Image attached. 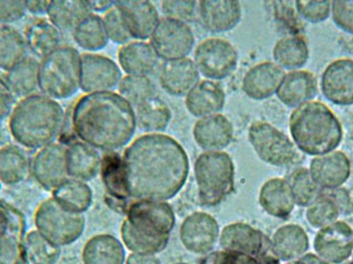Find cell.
I'll return each instance as SVG.
<instances>
[{"instance_id": "cell-1", "label": "cell", "mask_w": 353, "mask_h": 264, "mask_svg": "<svg viewBox=\"0 0 353 264\" xmlns=\"http://www.w3.org/2000/svg\"><path fill=\"white\" fill-rule=\"evenodd\" d=\"M128 192L134 201H168L186 184L189 158L183 145L163 133H147L122 155Z\"/></svg>"}, {"instance_id": "cell-2", "label": "cell", "mask_w": 353, "mask_h": 264, "mask_svg": "<svg viewBox=\"0 0 353 264\" xmlns=\"http://www.w3.org/2000/svg\"><path fill=\"white\" fill-rule=\"evenodd\" d=\"M72 126L81 141L105 153L128 145L138 128L134 108L113 91L81 97L72 109Z\"/></svg>"}, {"instance_id": "cell-3", "label": "cell", "mask_w": 353, "mask_h": 264, "mask_svg": "<svg viewBox=\"0 0 353 264\" xmlns=\"http://www.w3.org/2000/svg\"><path fill=\"white\" fill-rule=\"evenodd\" d=\"M64 125L63 108L43 93L21 99L12 109L8 121L12 139L22 147L37 151L55 143Z\"/></svg>"}, {"instance_id": "cell-4", "label": "cell", "mask_w": 353, "mask_h": 264, "mask_svg": "<svg viewBox=\"0 0 353 264\" xmlns=\"http://www.w3.org/2000/svg\"><path fill=\"white\" fill-rule=\"evenodd\" d=\"M290 132L299 151L313 157L336 151L343 141L341 122L325 103L319 101L292 111Z\"/></svg>"}, {"instance_id": "cell-5", "label": "cell", "mask_w": 353, "mask_h": 264, "mask_svg": "<svg viewBox=\"0 0 353 264\" xmlns=\"http://www.w3.org/2000/svg\"><path fill=\"white\" fill-rule=\"evenodd\" d=\"M81 54L70 45H61L39 60V89L55 101L74 97L81 82Z\"/></svg>"}, {"instance_id": "cell-6", "label": "cell", "mask_w": 353, "mask_h": 264, "mask_svg": "<svg viewBox=\"0 0 353 264\" xmlns=\"http://www.w3.org/2000/svg\"><path fill=\"white\" fill-rule=\"evenodd\" d=\"M236 167L226 152H203L194 162V178L199 201L213 207L225 201L234 191Z\"/></svg>"}, {"instance_id": "cell-7", "label": "cell", "mask_w": 353, "mask_h": 264, "mask_svg": "<svg viewBox=\"0 0 353 264\" xmlns=\"http://www.w3.org/2000/svg\"><path fill=\"white\" fill-rule=\"evenodd\" d=\"M34 225L39 234L62 248L74 244L82 236L86 220L82 214L68 211L51 197L37 207Z\"/></svg>"}, {"instance_id": "cell-8", "label": "cell", "mask_w": 353, "mask_h": 264, "mask_svg": "<svg viewBox=\"0 0 353 264\" xmlns=\"http://www.w3.org/2000/svg\"><path fill=\"white\" fill-rule=\"evenodd\" d=\"M248 139L259 159L276 167H288L300 162L301 152L292 139L271 123L253 122Z\"/></svg>"}, {"instance_id": "cell-9", "label": "cell", "mask_w": 353, "mask_h": 264, "mask_svg": "<svg viewBox=\"0 0 353 264\" xmlns=\"http://www.w3.org/2000/svg\"><path fill=\"white\" fill-rule=\"evenodd\" d=\"M219 243L223 251L247 255L261 264H278L271 248V240L261 230L242 222L228 224L220 232Z\"/></svg>"}, {"instance_id": "cell-10", "label": "cell", "mask_w": 353, "mask_h": 264, "mask_svg": "<svg viewBox=\"0 0 353 264\" xmlns=\"http://www.w3.org/2000/svg\"><path fill=\"white\" fill-rule=\"evenodd\" d=\"M236 48L223 39H208L201 41L194 51L193 62L199 74L205 80H224L232 76L238 66Z\"/></svg>"}, {"instance_id": "cell-11", "label": "cell", "mask_w": 353, "mask_h": 264, "mask_svg": "<svg viewBox=\"0 0 353 264\" xmlns=\"http://www.w3.org/2000/svg\"><path fill=\"white\" fill-rule=\"evenodd\" d=\"M194 43V33L190 26L169 18L161 19L150 39L153 50L163 61L188 57Z\"/></svg>"}, {"instance_id": "cell-12", "label": "cell", "mask_w": 353, "mask_h": 264, "mask_svg": "<svg viewBox=\"0 0 353 264\" xmlns=\"http://www.w3.org/2000/svg\"><path fill=\"white\" fill-rule=\"evenodd\" d=\"M126 221L140 232L155 236H170L176 216L167 201H134L126 207Z\"/></svg>"}, {"instance_id": "cell-13", "label": "cell", "mask_w": 353, "mask_h": 264, "mask_svg": "<svg viewBox=\"0 0 353 264\" xmlns=\"http://www.w3.org/2000/svg\"><path fill=\"white\" fill-rule=\"evenodd\" d=\"M314 254L332 264H345L353 256V228L338 220L317 230L313 240Z\"/></svg>"}, {"instance_id": "cell-14", "label": "cell", "mask_w": 353, "mask_h": 264, "mask_svg": "<svg viewBox=\"0 0 353 264\" xmlns=\"http://www.w3.org/2000/svg\"><path fill=\"white\" fill-rule=\"evenodd\" d=\"M121 80L120 66L111 58L91 53L81 56L80 89L86 94L109 92Z\"/></svg>"}, {"instance_id": "cell-15", "label": "cell", "mask_w": 353, "mask_h": 264, "mask_svg": "<svg viewBox=\"0 0 353 264\" xmlns=\"http://www.w3.org/2000/svg\"><path fill=\"white\" fill-rule=\"evenodd\" d=\"M31 174L46 190L57 188L68 179L66 147L53 143L39 149L31 161Z\"/></svg>"}, {"instance_id": "cell-16", "label": "cell", "mask_w": 353, "mask_h": 264, "mask_svg": "<svg viewBox=\"0 0 353 264\" xmlns=\"http://www.w3.org/2000/svg\"><path fill=\"white\" fill-rule=\"evenodd\" d=\"M218 222L210 214L195 212L181 224L180 240L183 246L194 254H208L219 240Z\"/></svg>"}, {"instance_id": "cell-17", "label": "cell", "mask_w": 353, "mask_h": 264, "mask_svg": "<svg viewBox=\"0 0 353 264\" xmlns=\"http://www.w3.org/2000/svg\"><path fill=\"white\" fill-rule=\"evenodd\" d=\"M321 93L330 103L339 107L353 105V59L334 60L321 74Z\"/></svg>"}, {"instance_id": "cell-18", "label": "cell", "mask_w": 353, "mask_h": 264, "mask_svg": "<svg viewBox=\"0 0 353 264\" xmlns=\"http://www.w3.org/2000/svg\"><path fill=\"white\" fill-rule=\"evenodd\" d=\"M115 8L132 41L150 39L161 19L154 4L147 0H119Z\"/></svg>"}, {"instance_id": "cell-19", "label": "cell", "mask_w": 353, "mask_h": 264, "mask_svg": "<svg viewBox=\"0 0 353 264\" xmlns=\"http://www.w3.org/2000/svg\"><path fill=\"white\" fill-rule=\"evenodd\" d=\"M309 172L321 190L335 191L350 180L352 162L344 152L336 150L313 158Z\"/></svg>"}, {"instance_id": "cell-20", "label": "cell", "mask_w": 353, "mask_h": 264, "mask_svg": "<svg viewBox=\"0 0 353 264\" xmlns=\"http://www.w3.org/2000/svg\"><path fill=\"white\" fill-rule=\"evenodd\" d=\"M242 6L236 0H201L197 2V17L210 32H228L242 20Z\"/></svg>"}, {"instance_id": "cell-21", "label": "cell", "mask_w": 353, "mask_h": 264, "mask_svg": "<svg viewBox=\"0 0 353 264\" xmlns=\"http://www.w3.org/2000/svg\"><path fill=\"white\" fill-rule=\"evenodd\" d=\"M285 74V70L275 62L256 64L249 68L243 78V92L253 101L270 99L277 93Z\"/></svg>"}, {"instance_id": "cell-22", "label": "cell", "mask_w": 353, "mask_h": 264, "mask_svg": "<svg viewBox=\"0 0 353 264\" xmlns=\"http://www.w3.org/2000/svg\"><path fill=\"white\" fill-rule=\"evenodd\" d=\"M192 134L195 143L203 151L220 152L232 143L234 130L226 116L217 114L197 120Z\"/></svg>"}, {"instance_id": "cell-23", "label": "cell", "mask_w": 353, "mask_h": 264, "mask_svg": "<svg viewBox=\"0 0 353 264\" xmlns=\"http://www.w3.org/2000/svg\"><path fill=\"white\" fill-rule=\"evenodd\" d=\"M317 93L319 82L315 74L300 70L286 72L276 95L280 103L294 110L314 101Z\"/></svg>"}, {"instance_id": "cell-24", "label": "cell", "mask_w": 353, "mask_h": 264, "mask_svg": "<svg viewBox=\"0 0 353 264\" xmlns=\"http://www.w3.org/2000/svg\"><path fill=\"white\" fill-rule=\"evenodd\" d=\"M199 81L201 74L188 57L163 62L159 72L161 88L172 97H186Z\"/></svg>"}, {"instance_id": "cell-25", "label": "cell", "mask_w": 353, "mask_h": 264, "mask_svg": "<svg viewBox=\"0 0 353 264\" xmlns=\"http://www.w3.org/2000/svg\"><path fill=\"white\" fill-rule=\"evenodd\" d=\"M225 101V91L221 84L205 79L199 81L185 97V105L193 117L201 119L220 114Z\"/></svg>"}, {"instance_id": "cell-26", "label": "cell", "mask_w": 353, "mask_h": 264, "mask_svg": "<svg viewBox=\"0 0 353 264\" xmlns=\"http://www.w3.org/2000/svg\"><path fill=\"white\" fill-rule=\"evenodd\" d=\"M271 248L279 261L290 263L299 261L309 253L310 238L302 226L286 224L274 232Z\"/></svg>"}, {"instance_id": "cell-27", "label": "cell", "mask_w": 353, "mask_h": 264, "mask_svg": "<svg viewBox=\"0 0 353 264\" xmlns=\"http://www.w3.org/2000/svg\"><path fill=\"white\" fill-rule=\"evenodd\" d=\"M259 201L268 215L278 219H288L296 205L290 183L283 178H272L263 183Z\"/></svg>"}, {"instance_id": "cell-28", "label": "cell", "mask_w": 353, "mask_h": 264, "mask_svg": "<svg viewBox=\"0 0 353 264\" xmlns=\"http://www.w3.org/2000/svg\"><path fill=\"white\" fill-rule=\"evenodd\" d=\"M66 165L68 178L87 183L101 172V156L91 145L74 141L66 147Z\"/></svg>"}, {"instance_id": "cell-29", "label": "cell", "mask_w": 353, "mask_h": 264, "mask_svg": "<svg viewBox=\"0 0 353 264\" xmlns=\"http://www.w3.org/2000/svg\"><path fill=\"white\" fill-rule=\"evenodd\" d=\"M159 56L150 43L130 41L118 52L120 68L128 76L148 77L159 63Z\"/></svg>"}, {"instance_id": "cell-30", "label": "cell", "mask_w": 353, "mask_h": 264, "mask_svg": "<svg viewBox=\"0 0 353 264\" xmlns=\"http://www.w3.org/2000/svg\"><path fill=\"white\" fill-rule=\"evenodd\" d=\"M93 14L85 0H53L48 8V20L61 33L74 32V29Z\"/></svg>"}, {"instance_id": "cell-31", "label": "cell", "mask_w": 353, "mask_h": 264, "mask_svg": "<svg viewBox=\"0 0 353 264\" xmlns=\"http://www.w3.org/2000/svg\"><path fill=\"white\" fill-rule=\"evenodd\" d=\"M103 186L110 199L117 203L130 201L128 179L122 156L117 152H109L101 157V172Z\"/></svg>"}, {"instance_id": "cell-32", "label": "cell", "mask_w": 353, "mask_h": 264, "mask_svg": "<svg viewBox=\"0 0 353 264\" xmlns=\"http://www.w3.org/2000/svg\"><path fill=\"white\" fill-rule=\"evenodd\" d=\"M84 264H123V245L111 234H99L85 244L82 252Z\"/></svg>"}, {"instance_id": "cell-33", "label": "cell", "mask_w": 353, "mask_h": 264, "mask_svg": "<svg viewBox=\"0 0 353 264\" xmlns=\"http://www.w3.org/2000/svg\"><path fill=\"white\" fill-rule=\"evenodd\" d=\"M39 60L26 56L6 72L4 81L14 97L23 99L35 94L39 89Z\"/></svg>"}, {"instance_id": "cell-34", "label": "cell", "mask_w": 353, "mask_h": 264, "mask_svg": "<svg viewBox=\"0 0 353 264\" xmlns=\"http://www.w3.org/2000/svg\"><path fill=\"white\" fill-rule=\"evenodd\" d=\"M274 62L282 70H300L309 60V48L306 39L301 34L282 37L274 45Z\"/></svg>"}, {"instance_id": "cell-35", "label": "cell", "mask_w": 353, "mask_h": 264, "mask_svg": "<svg viewBox=\"0 0 353 264\" xmlns=\"http://www.w3.org/2000/svg\"><path fill=\"white\" fill-rule=\"evenodd\" d=\"M62 33L49 20H37L26 29L25 41L29 51L43 59L54 50L61 47Z\"/></svg>"}, {"instance_id": "cell-36", "label": "cell", "mask_w": 353, "mask_h": 264, "mask_svg": "<svg viewBox=\"0 0 353 264\" xmlns=\"http://www.w3.org/2000/svg\"><path fill=\"white\" fill-rule=\"evenodd\" d=\"M52 197L68 211L84 215L92 205L93 192L87 183L68 178L52 191Z\"/></svg>"}, {"instance_id": "cell-37", "label": "cell", "mask_w": 353, "mask_h": 264, "mask_svg": "<svg viewBox=\"0 0 353 264\" xmlns=\"http://www.w3.org/2000/svg\"><path fill=\"white\" fill-rule=\"evenodd\" d=\"M134 112H136L137 125L141 130L149 133L165 132L169 128L173 117L169 105L157 97L138 105Z\"/></svg>"}, {"instance_id": "cell-38", "label": "cell", "mask_w": 353, "mask_h": 264, "mask_svg": "<svg viewBox=\"0 0 353 264\" xmlns=\"http://www.w3.org/2000/svg\"><path fill=\"white\" fill-rule=\"evenodd\" d=\"M31 174V161L16 145L0 148V182L12 186L23 182Z\"/></svg>"}, {"instance_id": "cell-39", "label": "cell", "mask_w": 353, "mask_h": 264, "mask_svg": "<svg viewBox=\"0 0 353 264\" xmlns=\"http://www.w3.org/2000/svg\"><path fill=\"white\" fill-rule=\"evenodd\" d=\"M72 37L81 49L97 52L107 47L109 37L105 32L103 20L97 14L87 17L72 32Z\"/></svg>"}, {"instance_id": "cell-40", "label": "cell", "mask_w": 353, "mask_h": 264, "mask_svg": "<svg viewBox=\"0 0 353 264\" xmlns=\"http://www.w3.org/2000/svg\"><path fill=\"white\" fill-rule=\"evenodd\" d=\"M121 238L128 250L137 254L155 255L167 248L170 236H155L132 227L126 220L121 225Z\"/></svg>"}, {"instance_id": "cell-41", "label": "cell", "mask_w": 353, "mask_h": 264, "mask_svg": "<svg viewBox=\"0 0 353 264\" xmlns=\"http://www.w3.org/2000/svg\"><path fill=\"white\" fill-rule=\"evenodd\" d=\"M25 37L19 31L4 27L0 29V70L8 72L26 57Z\"/></svg>"}, {"instance_id": "cell-42", "label": "cell", "mask_w": 353, "mask_h": 264, "mask_svg": "<svg viewBox=\"0 0 353 264\" xmlns=\"http://www.w3.org/2000/svg\"><path fill=\"white\" fill-rule=\"evenodd\" d=\"M286 180L290 183L298 207H308L323 194V190L313 181L309 168H296Z\"/></svg>"}, {"instance_id": "cell-43", "label": "cell", "mask_w": 353, "mask_h": 264, "mask_svg": "<svg viewBox=\"0 0 353 264\" xmlns=\"http://www.w3.org/2000/svg\"><path fill=\"white\" fill-rule=\"evenodd\" d=\"M119 95L134 108L142 105L157 94L154 83L145 76H128L118 85Z\"/></svg>"}, {"instance_id": "cell-44", "label": "cell", "mask_w": 353, "mask_h": 264, "mask_svg": "<svg viewBox=\"0 0 353 264\" xmlns=\"http://www.w3.org/2000/svg\"><path fill=\"white\" fill-rule=\"evenodd\" d=\"M341 207L337 199L321 194L312 205L307 207L306 219L317 230L331 225L339 220Z\"/></svg>"}, {"instance_id": "cell-45", "label": "cell", "mask_w": 353, "mask_h": 264, "mask_svg": "<svg viewBox=\"0 0 353 264\" xmlns=\"http://www.w3.org/2000/svg\"><path fill=\"white\" fill-rule=\"evenodd\" d=\"M24 248L34 264H57L61 256V248L50 242L37 230L27 234Z\"/></svg>"}, {"instance_id": "cell-46", "label": "cell", "mask_w": 353, "mask_h": 264, "mask_svg": "<svg viewBox=\"0 0 353 264\" xmlns=\"http://www.w3.org/2000/svg\"><path fill=\"white\" fill-rule=\"evenodd\" d=\"M294 4L301 18L313 24L325 22L332 14V1L305 0L296 1Z\"/></svg>"}, {"instance_id": "cell-47", "label": "cell", "mask_w": 353, "mask_h": 264, "mask_svg": "<svg viewBox=\"0 0 353 264\" xmlns=\"http://www.w3.org/2000/svg\"><path fill=\"white\" fill-rule=\"evenodd\" d=\"M161 6L165 18L186 24L192 22L197 16V2L194 0H165Z\"/></svg>"}, {"instance_id": "cell-48", "label": "cell", "mask_w": 353, "mask_h": 264, "mask_svg": "<svg viewBox=\"0 0 353 264\" xmlns=\"http://www.w3.org/2000/svg\"><path fill=\"white\" fill-rule=\"evenodd\" d=\"M103 20L109 41L122 45H126V43L132 41L121 16H120L119 12L115 6L109 12H105Z\"/></svg>"}, {"instance_id": "cell-49", "label": "cell", "mask_w": 353, "mask_h": 264, "mask_svg": "<svg viewBox=\"0 0 353 264\" xmlns=\"http://www.w3.org/2000/svg\"><path fill=\"white\" fill-rule=\"evenodd\" d=\"M0 264H26L24 249L14 236H0Z\"/></svg>"}, {"instance_id": "cell-50", "label": "cell", "mask_w": 353, "mask_h": 264, "mask_svg": "<svg viewBox=\"0 0 353 264\" xmlns=\"http://www.w3.org/2000/svg\"><path fill=\"white\" fill-rule=\"evenodd\" d=\"M331 17L338 28L353 34V0L332 1Z\"/></svg>"}, {"instance_id": "cell-51", "label": "cell", "mask_w": 353, "mask_h": 264, "mask_svg": "<svg viewBox=\"0 0 353 264\" xmlns=\"http://www.w3.org/2000/svg\"><path fill=\"white\" fill-rule=\"evenodd\" d=\"M26 1L0 0V24H12L26 14Z\"/></svg>"}, {"instance_id": "cell-52", "label": "cell", "mask_w": 353, "mask_h": 264, "mask_svg": "<svg viewBox=\"0 0 353 264\" xmlns=\"http://www.w3.org/2000/svg\"><path fill=\"white\" fill-rule=\"evenodd\" d=\"M14 109V95L10 92L6 81L0 79V123L10 115Z\"/></svg>"}, {"instance_id": "cell-53", "label": "cell", "mask_w": 353, "mask_h": 264, "mask_svg": "<svg viewBox=\"0 0 353 264\" xmlns=\"http://www.w3.org/2000/svg\"><path fill=\"white\" fill-rule=\"evenodd\" d=\"M49 4L50 1H43V0H29L26 1V10L27 12L35 16H43L47 14Z\"/></svg>"}, {"instance_id": "cell-54", "label": "cell", "mask_w": 353, "mask_h": 264, "mask_svg": "<svg viewBox=\"0 0 353 264\" xmlns=\"http://www.w3.org/2000/svg\"><path fill=\"white\" fill-rule=\"evenodd\" d=\"M224 264H261L257 259L247 255L236 254V253L226 252Z\"/></svg>"}, {"instance_id": "cell-55", "label": "cell", "mask_w": 353, "mask_h": 264, "mask_svg": "<svg viewBox=\"0 0 353 264\" xmlns=\"http://www.w3.org/2000/svg\"><path fill=\"white\" fill-rule=\"evenodd\" d=\"M125 264H161V263L155 255L132 253L128 256Z\"/></svg>"}, {"instance_id": "cell-56", "label": "cell", "mask_w": 353, "mask_h": 264, "mask_svg": "<svg viewBox=\"0 0 353 264\" xmlns=\"http://www.w3.org/2000/svg\"><path fill=\"white\" fill-rule=\"evenodd\" d=\"M88 2L92 12H108L115 6V1H107V0H94V1Z\"/></svg>"}, {"instance_id": "cell-57", "label": "cell", "mask_w": 353, "mask_h": 264, "mask_svg": "<svg viewBox=\"0 0 353 264\" xmlns=\"http://www.w3.org/2000/svg\"><path fill=\"white\" fill-rule=\"evenodd\" d=\"M8 227V219L6 216V212L0 207V236H4L8 234L6 230Z\"/></svg>"}, {"instance_id": "cell-58", "label": "cell", "mask_w": 353, "mask_h": 264, "mask_svg": "<svg viewBox=\"0 0 353 264\" xmlns=\"http://www.w3.org/2000/svg\"><path fill=\"white\" fill-rule=\"evenodd\" d=\"M302 259L305 263H306V264H332L319 258V257L316 256L314 253H307Z\"/></svg>"}, {"instance_id": "cell-59", "label": "cell", "mask_w": 353, "mask_h": 264, "mask_svg": "<svg viewBox=\"0 0 353 264\" xmlns=\"http://www.w3.org/2000/svg\"><path fill=\"white\" fill-rule=\"evenodd\" d=\"M284 264H306L303 259H299V261H290V263H285Z\"/></svg>"}, {"instance_id": "cell-60", "label": "cell", "mask_w": 353, "mask_h": 264, "mask_svg": "<svg viewBox=\"0 0 353 264\" xmlns=\"http://www.w3.org/2000/svg\"><path fill=\"white\" fill-rule=\"evenodd\" d=\"M176 264H188V263H176Z\"/></svg>"}, {"instance_id": "cell-61", "label": "cell", "mask_w": 353, "mask_h": 264, "mask_svg": "<svg viewBox=\"0 0 353 264\" xmlns=\"http://www.w3.org/2000/svg\"><path fill=\"white\" fill-rule=\"evenodd\" d=\"M348 264H353V261H352V263H348Z\"/></svg>"}]
</instances>
